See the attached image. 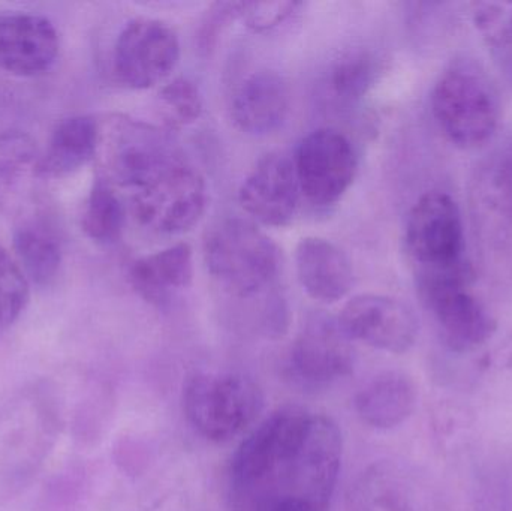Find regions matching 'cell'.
<instances>
[{"mask_svg": "<svg viewBox=\"0 0 512 511\" xmlns=\"http://www.w3.org/2000/svg\"><path fill=\"white\" fill-rule=\"evenodd\" d=\"M294 165L301 195L313 206L330 207L354 182L357 153L342 132L316 129L301 141Z\"/></svg>", "mask_w": 512, "mask_h": 511, "instance_id": "cell-10", "label": "cell"}, {"mask_svg": "<svg viewBox=\"0 0 512 511\" xmlns=\"http://www.w3.org/2000/svg\"><path fill=\"white\" fill-rule=\"evenodd\" d=\"M170 134L126 114L98 120L96 176L114 188L137 192L170 168L185 162Z\"/></svg>", "mask_w": 512, "mask_h": 511, "instance_id": "cell-2", "label": "cell"}, {"mask_svg": "<svg viewBox=\"0 0 512 511\" xmlns=\"http://www.w3.org/2000/svg\"><path fill=\"white\" fill-rule=\"evenodd\" d=\"M262 408L261 387L237 372H201L183 390V411L189 425L215 443L242 435L254 425Z\"/></svg>", "mask_w": 512, "mask_h": 511, "instance_id": "cell-5", "label": "cell"}, {"mask_svg": "<svg viewBox=\"0 0 512 511\" xmlns=\"http://www.w3.org/2000/svg\"><path fill=\"white\" fill-rule=\"evenodd\" d=\"M81 227L93 242L113 245L125 228V206L114 186L96 176L84 204Z\"/></svg>", "mask_w": 512, "mask_h": 511, "instance_id": "cell-22", "label": "cell"}, {"mask_svg": "<svg viewBox=\"0 0 512 511\" xmlns=\"http://www.w3.org/2000/svg\"><path fill=\"white\" fill-rule=\"evenodd\" d=\"M295 270L301 287L316 302H339L354 285V272L345 252L321 237L300 240L295 249Z\"/></svg>", "mask_w": 512, "mask_h": 511, "instance_id": "cell-15", "label": "cell"}, {"mask_svg": "<svg viewBox=\"0 0 512 511\" xmlns=\"http://www.w3.org/2000/svg\"><path fill=\"white\" fill-rule=\"evenodd\" d=\"M417 405L414 381L402 372L372 378L355 398V410L366 425L393 429L411 417Z\"/></svg>", "mask_w": 512, "mask_h": 511, "instance_id": "cell-19", "label": "cell"}, {"mask_svg": "<svg viewBox=\"0 0 512 511\" xmlns=\"http://www.w3.org/2000/svg\"><path fill=\"white\" fill-rule=\"evenodd\" d=\"M204 261L222 290L237 299H255L276 284L280 251L276 243L246 219L219 222L207 234Z\"/></svg>", "mask_w": 512, "mask_h": 511, "instance_id": "cell-3", "label": "cell"}, {"mask_svg": "<svg viewBox=\"0 0 512 511\" xmlns=\"http://www.w3.org/2000/svg\"><path fill=\"white\" fill-rule=\"evenodd\" d=\"M289 107L291 92L285 78L265 69L240 84L234 93L231 116L245 134L267 135L285 122Z\"/></svg>", "mask_w": 512, "mask_h": 511, "instance_id": "cell-16", "label": "cell"}, {"mask_svg": "<svg viewBox=\"0 0 512 511\" xmlns=\"http://www.w3.org/2000/svg\"><path fill=\"white\" fill-rule=\"evenodd\" d=\"M59 33L44 15L9 12L0 15V68L17 77H38L59 56Z\"/></svg>", "mask_w": 512, "mask_h": 511, "instance_id": "cell-14", "label": "cell"}, {"mask_svg": "<svg viewBox=\"0 0 512 511\" xmlns=\"http://www.w3.org/2000/svg\"><path fill=\"white\" fill-rule=\"evenodd\" d=\"M294 159L268 153L256 162L239 191L242 209L265 227H285L294 219L300 201Z\"/></svg>", "mask_w": 512, "mask_h": 511, "instance_id": "cell-13", "label": "cell"}, {"mask_svg": "<svg viewBox=\"0 0 512 511\" xmlns=\"http://www.w3.org/2000/svg\"><path fill=\"white\" fill-rule=\"evenodd\" d=\"M511 41H512V36H511Z\"/></svg>", "mask_w": 512, "mask_h": 511, "instance_id": "cell-28", "label": "cell"}, {"mask_svg": "<svg viewBox=\"0 0 512 511\" xmlns=\"http://www.w3.org/2000/svg\"><path fill=\"white\" fill-rule=\"evenodd\" d=\"M300 6L295 2L242 3L240 18L255 32H267L288 21Z\"/></svg>", "mask_w": 512, "mask_h": 511, "instance_id": "cell-26", "label": "cell"}, {"mask_svg": "<svg viewBox=\"0 0 512 511\" xmlns=\"http://www.w3.org/2000/svg\"><path fill=\"white\" fill-rule=\"evenodd\" d=\"M432 113L451 144L477 149L495 135L501 101L484 72L471 65H454L433 87Z\"/></svg>", "mask_w": 512, "mask_h": 511, "instance_id": "cell-4", "label": "cell"}, {"mask_svg": "<svg viewBox=\"0 0 512 511\" xmlns=\"http://www.w3.org/2000/svg\"><path fill=\"white\" fill-rule=\"evenodd\" d=\"M339 426L301 407L274 411L240 444L231 486L242 509L304 503L327 511L342 465Z\"/></svg>", "mask_w": 512, "mask_h": 511, "instance_id": "cell-1", "label": "cell"}, {"mask_svg": "<svg viewBox=\"0 0 512 511\" xmlns=\"http://www.w3.org/2000/svg\"><path fill=\"white\" fill-rule=\"evenodd\" d=\"M354 360L351 339L339 323L316 315L292 344L288 375L304 389H322L351 374Z\"/></svg>", "mask_w": 512, "mask_h": 511, "instance_id": "cell-11", "label": "cell"}, {"mask_svg": "<svg viewBox=\"0 0 512 511\" xmlns=\"http://www.w3.org/2000/svg\"><path fill=\"white\" fill-rule=\"evenodd\" d=\"M379 72L378 60L369 51H349L331 66L328 90L336 101L352 104L367 95Z\"/></svg>", "mask_w": 512, "mask_h": 511, "instance_id": "cell-23", "label": "cell"}, {"mask_svg": "<svg viewBox=\"0 0 512 511\" xmlns=\"http://www.w3.org/2000/svg\"><path fill=\"white\" fill-rule=\"evenodd\" d=\"M98 120L71 116L60 120L38 162V179H63L95 161Z\"/></svg>", "mask_w": 512, "mask_h": 511, "instance_id": "cell-17", "label": "cell"}, {"mask_svg": "<svg viewBox=\"0 0 512 511\" xmlns=\"http://www.w3.org/2000/svg\"><path fill=\"white\" fill-rule=\"evenodd\" d=\"M39 158L41 152L26 132L0 134V213L20 206L30 180L38 179Z\"/></svg>", "mask_w": 512, "mask_h": 511, "instance_id": "cell-21", "label": "cell"}, {"mask_svg": "<svg viewBox=\"0 0 512 511\" xmlns=\"http://www.w3.org/2000/svg\"><path fill=\"white\" fill-rule=\"evenodd\" d=\"M337 323L351 341L387 353H406L418 338V321L412 309L381 294H361L349 300Z\"/></svg>", "mask_w": 512, "mask_h": 511, "instance_id": "cell-12", "label": "cell"}, {"mask_svg": "<svg viewBox=\"0 0 512 511\" xmlns=\"http://www.w3.org/2000/svg\"><path fill=\"white\" fill-rule=\"evenodd\" d=\"M405 240L418 272L450 270L468 264L462 213L454 198L445 192H427L415 203L406 224Z\"/></svg>", "mask_w": 512, "mask_h": 511, "instance_id": "cell-8", "label": "cell"}, {"mask_svg": "<svg viewBox=\"0 0 512 511\" xmlns=\"http://www.w3.org/2000/svg\"><path fill=\"white\" fill-rule=\"evenodd\" d=\"M179 59V36L167 23L134 18L117 36L113 72L128 89L146 90L170 77Z\"/></svg>", "mask_w": 512, "mask_h": 511, "instance_id": "cell-9", "label": "cell"}, {"mask_svg": "<svg viewBox=\"0 0 512 511\" xmlns=\"http://www.w3.org/2000/svg\"><path fill=\"white\" fill-rule=\"evenodd\" d=\"M131 207L135 221L150 233H185L206 212V180L188 161L182 162L134 192Z\"/></svg>", "mask_w": 512, "mask_h": 511, "instance_id": "cell-7", "label": "cell"}, {"mask_svg": "<svg viewBox=\"0 0 512 511\" xmlns=\"http://www.w3.org/2000/svg\"><path fill=\"white\" fill-rule=\"evenodd\" d=\"M162 119L170 128L192 125L203 114V96L194 81L174 78L162 87L158 96Z\"/></svg>", "mask_w": 512, "mask_h": 511, "instance_id": "cell-24", "label": "cell"}, {"mask_svg": "<svg viewBox=\"0 0 512 511\" xmlns=\"http://www.w3.org/2000/svg\"><path fill=\"white\" fill-rule=\"evenodd\" d=\"M17 263L30 282L50 287L62 267V245L56 231L44 219L20 222L12 236Z\"/></svg>", "mask_w": 512, "mask_h": 511, "instance_id": "cell-20", "label": "cell"}, {"mask_svg": "<svg viewBox=\"0 0 512 511\" xmlns=\"http://www.w3.org/2000/svg\"><path fill=\"white\" fill-rule=\"evenodd\" d=\"M194 278V251L188 243H176L141 257L129 269V281L147 302L161 303L176 291L189 287Z\"/></svg>", "mask_w": 512, "mask_h": 511, "instance_id": "cell-18", "label": "cell"}, {"mask_svg": "<svg viewBox=\"0 0 512 511\" xmlns=\"http://www.w3.org/2000/svg\"><path fill=\"white\" fill-rule=\"evenodd\" d=\"M262 511H325L304 503H282Z\"/></svg>", "mask_w": 512, "mask_h": 511, "instance_id": "cell-27", "label": "cell"}, {"mask_svg": "<svg viewBox=\"0 0 512 511\" xmlns=\"http://www.w3.org/2000/svg\"><path fill=\"white\" fill-rule=\"evenodd\" d=\"M469 264L438 272H418V290L441 329L448 348L468 353L492 338L495 318L469 290Z\"/></svg>", "mask_w": 512, "mask_h": 511, "instance_id": "cell-6", "label": "cell"}, {"mask_svg": "<svg viewBox=\"0 0 512 511\" xmlns=\"http://www.w3.org/2000/svg\"><path fill=\"white\" fill-rule=\"evenodd\" d=\"M30 282L17 260L0 245V330L12 326L29 305Z\"/></svg>", "mask_w": 512, "mask_h": 511, "instance_id": "cell-25", "label": "cell"}]
</instances>
